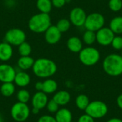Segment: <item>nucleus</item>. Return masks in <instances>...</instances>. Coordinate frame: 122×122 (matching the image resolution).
Segmentation results:
<instances>
[{
	"label": "nucleus",
	"instance_id": "f257e3e1",
	"mask_svg": "<svg viewBox=\"0 0 122 122\" xmlns=\"http://www.w3.org/2000/svg\"><path fill=\"white\" fill-rule=\"evenodd\" d=\"M31 69L34 74L38 78L48 79L56 74L57 66L51 59L39 58L34 61V64Z\"/></svg>",
	"mask_w": 122,
	"mask_h": 122
},
{
	"label": "nucleus",
	"instance_id": "f03ea898",
	"mask_svg": "<svg viewBox=\"0 0 122 122\" xmlns=\"http://www.w3.org/2000/svg\"><path fill=\"white\" fill-rule=\"evenodd\" d=\"M104 71L111 76H118L122 74V56L118 54L107 55L103 62Z\"/></svg>",
	"mask_w": 122,
	"mask_h": 122
},
{
	"label": "nucleus",
	"instance_id": "7ed1b4c3",
	"mask_svg": "<svg viewBox=\"0 0 122 122\" xmlns=\"http://www.w3.org/2000/svg\"><path fill=\"white\" fill-rule=\"evenodd\" d=\"M51 25L49 14L39 12L33 15L28 21L29 29L34 33H44Z\"/></svg>",
	"mask_w": 122,
	"mask_h": 122
},
{
	"label": "nucleus",
	"instance_id": "20e7f679",
	"mask_svg": "<svg viewBox=\"0 0 122 122\" xmlns=\"http://www.w3.org/2000/svg\"><path fill=\"white\" fill-rule=\"evenodd\" d=\"M101 54L99 51L93 46L83 48L79 53V59L82 64L86 66L96 65L100 60Z\"/></svg>",
	"mask_w": 122,
	"mask_h": 122
},
{
	"label": "nucleus",
	"instance_id": "39448f33",
	"mask_svg": "<svg viewBox=\"0 0 122 122\" xmlns=\"http://www.w3.org/2000/svg\"><path fill=\"white\" fill-rule=\"evenodd\" d=\"M108 107L104 102L96 100L89 104L85 109V114L92 117L94 119H102L108 113Z\"/></svg>",
	"mask_w": 122,
	"mask_h": 122
},
{
	"label": "nucleus",
	"instance_id": "423d86ee",
	"mask_svg": "<svg viewBox=\"0 0 122 122\" xmlns=\"http://www.w3.org/2000/svg\"><path fill=\"white\" fill-rule=\"evenodd\" d=\"M11 116L16 122H24L26 121L31 114V109L27 104L21 102H16L11 108Z\"/></svg>",
	"mask_w": 122,
	"mask_h": 122
},
{
	"label": "nucleus",
	"instance_id": "0eeeda50",
	"mask_svg": "<svg viewBox=\"0 0 122 122\" xmlns=\"http://www.w3.org/2000/svg\"><path fill=\"white\" fill-rule=\"evenodd\" d=\"M105 18L103 14L99 12H93L87 15L84 26L86 30L97 32L98 30L104 26Z\"/></svg>",
	"mask_w": 122,
	"mask_h": 122
},
{
	"label": "nucleus",
	"instance_id": "6e6552de",
	"mask_svg": "<svg viewBox=\"0 0 122 122\" xmlns=\"http://www.w3.org/2000/svg\"><path fill=\"white\" fill-rule=\"evenodd\" d=\"M26 33L19 28L9 29L5 34V40L11 46H19L26 41Z\"/></svg>",
	"mask_w": 122,
	"mask_h": 122
},
{
	"label": "nucleus",
	"instance_id": "1a4fd4ad",
	"mask_svg": "<svg viewBox=\"0 0 122 122\" xmlns=\"http://www.w3.org/2000/svg\"><path fill=\"white\" fill-rule=\"evenodd\" d=\"M114 36L109 27L104 26L96 32V41L101 46H107L111 45Z\"/></svg>",
	"mask_w": 122,
	"mask_h": 122
},
{
	"label": "nucleus",
	"instance_id": "9d476101",
	"mask_svg": "<svg viewBox=\"0 0 122 122\" xmlns=\"http://www.w3.org/2000/svg\"><path fill=\"white\" fill-rule=\"evenodd\" d=\"M86 16L87 15L84 9L81 7H74L70 11L69 19L74 26L81 27L84 25Z\"/></svg>",
	"mask_w": 122,
	"mask_h": 122
},
{
	"label": "nucleus",
	"instance_id": "9b49d317",
	"mask_svg": "<svg viewBox=\"0 0 122 122\" xmlns=\"http://www.w3.org/2000/svg\"><path fill=\"white\" fill-rule=\"evenodd\" d=\"M15 69L8 64H0V81L1 83L14 82L16 75Z\"/></svg>",
	"mask_w": 122,
	"mask_h": 122
},
{
	"label": "nucleus",
	"instance_id": "f8f14e48",
	"mask_svg": "<svg viewBox=\"0 0 122 122\" xmlns=\"http://www.w3.org/2000/svg\"><path fill=\"white\" fill-rule=\"evenodd\" d=\"M61 34L56 25H51L44 32V39L48 44H56L61 40Z\"/></svg>",
	"mask_w": 122,
	"mask_h": 122
},
{
	"label": "nucleus",
	"instance_id": "ddd939ff",
	"mask_svg": "<svg viewBox=\"0 0 122 122\" xmlns=\"http://www.w3.org/2000/svg\"><path fill=\"white\" fill-rule=\"evenodd\" d=\"M49 98L47 94L43 92H36L31 97V103L32 107L37 108L39 109H43L46 107Z\"/></svg>",
	"mask_w": 122,
	"mask_h": 122
},
{
	"label": "nucleus",
	"instance_id": "4468645a",
	"mask_svg": "<svg viewBox=\"0 0 122 122\" xmlns=\"http://www.w3.org/2000/svg\"><path fill=\"white\" fill-rule=\"evenodd\" d=\"M13 47L11 44L5 42L0 43V61L6 62L9 61L13 56Z\"/></svg>",
	"mask_w": 122,
	"mask_h": 122
},
{
	"label": "nucleus",
	"instance_id": "2eb2a0df",
	"mask_svg": "<svg viewBox=\"0 0 122 122\" xmlns=\"http://www.w3.org/2000/svg\"><path fill=\"white\" fill-rule=\"evenodd\" d=\"M14 82L19 87H26L31 82V76L27 72L21 70L16 73Z\"/></svg>",
	"mask_w": 122,
	"mask_h": 122
},
{
	"label": "nucleus",
	"instance_id": "dca6fc26",
	"mask_svg": "<svg viewBox=\"0 0 122 122\" xmlns=\"http://www.w3.org/2000/svg\"><path fill=\"white\" fill-rule=\"evenodd\" d=\"M68 49L72 53H79L84 48L82 40L77 36H71L66 41Z\"/></svg>",
	"mask_w": 122,
	"mask_h": 122
},
{
	"label": "nucleus",
	"instance_id": "f3484780",
	"mask_svg": "<svg viewBox=\"0 0 122 122\" xmlns=\"http://www.w3.org/2000/svg\"><path fill=\"white\" fill-rule=\"evenodd\" d=\"M59 106H65L69 103L71 100V94L65 90L55 92L52 98Z\"/></svg>",
	"mask_w": 122,
	"mask_h": 122
},
{
	"label": "nucleus",
	"instance_id": "a211bd4d",
	"mask_svg": "<svg viewBox=\"0 0 122 122\" xmlns=\"http://www.w3.org/2000/svg\"><path fill=\"white\" fill-rule=\"evenodd\" d=\"M55 119L57 122H71L72 114L71 112L66 108L59 109L55 113Z\"/></svg>",
	"mask_w": 122,
	"mask_h": 122
},
{
	"label": "nucleus",
	"instance_id": "6ab92c4d",
	"mask_svg": "<svg viewBox=\"0 0 122 122\" xmlns=\"http://www.w3.org/2000/svg\"><path fill=\"white\" fill-rule=\"evenodd\" d=\"M34 59L30 56H21L17 61L18 67L21 71H26L32 68L34 64Z\"/></svg>",
	"mask_w": 122,
	"mask_h": 122
},
{
	"label": "nucleus",
	"instance_id": "aec40b11",
	"mask_svg": "<svg viewBox=\"0 0 122 122\" xmlns=\"http://www.w3.org/2000/svg\"><path fill=\"white\" fill-rule=\"evenodd\" d=\"M57 89H58V84L54 79L48 78L43 81L42 92L46 94H54L56 92Z\"/></svg>",
	"mask_w": 122,
	"mask_h": 122
},
{
	"label": "nucleus",
	"instance_id": "412c9836",
	"mask_svg": "<svg viewBox=\"0 0 122 122\" xmlns=\"http://www.w3.org/2000/svg\"><path fill=\"white\" fill-rule=\"evenodd\" d=\"M109 27L114 33V34H122V16H117L114 17L109 22Z\"/></svg>",
	"mask_w": 122,
	"mask_h": 122
},
{
	"label": "nucleus",
	"instance_id": "4be33fe9",
	"mask_svg": "<svg viewBox=\"0 0 122 122\" xmlns=\"http://www.w3.org/2000/svg\"><path fill=\"white\" fill-rule=\"evenodd\" d=\"M0 92L5 97H11L15 92V85L13 82L2 83L0 86Z\"/></svg>",
	"mask_w": 122,
	"mask_h": 122
},
{
	"label": "nucleus",
	"instance_id": "5701e85b",
	"mask_svg": "<svg viewBox=\"0 0 122 122\" xmlns=\"http://www.w3.org/2000/svg\"><path fill=\"white\" fill-rule=\"evenodd\" d=\"M36 7L40 12L49 14L53 7L51 0H37Z\"/></svg>",
	"mask_w": 122,
	"mask_h": 122
},
{
	"label": "nucleus",
	"instance_id": "b1692460",
	"mask_svg": "<svg viewBox=\"0 0 122 122\" xmlns=\"http://www.w3.org/2000/svg\"><path fill=\"white\" fill-rule=\"evenodd\" d=\"M89 103H90L89 98L86 94H79V96L76 97L75 100L76 106L80 110L85 111Z\"/></svg>",
	"mask_w": 122,
	"mask_h": 122
},
{
	"label": "nucleus",
	"instance_id": "393cba45",
	"mask_svg": "<svg viewBox=\"0 0 122 122\" xmlns=\"http://www.w3.org/2000/svg\"><path fill=\"white\" fill-rule=\"evenodd\" d=\"M82 41L89 46L94 44L96 42V32L90 30H86L82 36Z\"/></svg>",
	"mask_w": 122,
	"mask_h": 122
},
{
	"label": "nucleus",
	"instance_id": "a878e982",
	"mask_svg": "<svg viewBox=\"0 0 122 122\" xmlns=\"http://www.w3.org/2000/svg\"><path fill=\"white\" fill-rule=\"evenodd\" d=\"M71 25V24L69 19L63 18V19H59L57 21L56 26L61 33H64V32H66L67 31L69 30Z\"/></svg>",
	"mask_w": 122,
	"mask_h": 122
},
{
	"label": "nucleus",
	"instance_id": "bb28decb",
	"mask_svg": "<svg viewBox=\"0 0 122 122\" xmlns=\"http://www.w3.org/2000/svg\"><path fill=\"white\" fill-rule=\"evenodd\" d=\"M18 51L21 56H30L32 51V49L31 45L25 41L18 46Z\"/></svg>",
	"mask_w": 122,
	"mask_h": 122
},
{
	"label": "nucleus",
	"instance_id": "cd10ccee",
	"mask_svg": "<svg viewBox=\"0 0 122 122\" xmlns=\"http://www.w3.org/2000/svg\"><path fill=\"white\" fill-rule=\"evenodd\" d=\"M16 98L18 99V102L26 104L30 100L31 95L28 90L25 89H21L17 92Z\"/></svg>",
	"mask_w": 122,
	"mask_h": 122
},
{
	"label": "nucleus",
	"instance_id": "c85d7f7f",
	"mask_svg": "<svg viewBox=\"0 0 122 122\" xmlns=\"http://www.w3.org/2000/svg\"><path fill=\"white\" fill-rule=\"evenodd\" d=\"M108 6L114 12H118L122 9V0H109Z\"/></svg>",
	"mask_w": 122,
	"mask_h": 122
},
{
	"label": "nucleus",
	"instance_id": "c756f323",
	"mask_svg": "<svg viewBox=\"0 0 122 122\" xmlns=\"http://www.w3.org/2000/svg\"><path fill=\"white\" fill-rule=\"evenodd\" d=\"M46 107L47 111L51 114H55L59 109V105L53 99L48 101Z\"/></svg>",
	"mask_w": 122,
	"mask_h": 122
},
{
	"label": "nucleus",
	"instance_id": "7c9ffc66",
	"mask_svg": "<svg viewBox=\"0 0 122 122\" xmlns=\"http://www.w3.org/2000/svg\"><path fill=\"white\" fill-rule=\"evenodd\" d=\"M112 46L113 47L114 49L115 50H118V51H121L122 49V36L120 35H117V36H114L112 44H111Z\"/></svg>",
	"mask_w": 122,
	"mask_h": 122
},
{
	"label": "nucleus",
	"instance_id": "2f4dec72",
	"mask_svg": "<svg viewBox=\"0 0 122 122\" xmlns=\"http://www.w3.org/2000/svg\"><path fill=\"white\" fill-rule=\"evenodd\" d=\"M37 122H57L55 119L54 117H52L51 115H43L40 117L38 119Z\"/></svg>",
	"mask_w": 122,
	"mask_h": 122
},
{
	"label": "nucleus",
	"instance_id": "473e14b6",
	"mask_svg": "<svg viewBox=\"0 0 122 122\" xmlns=\"http://www.w3.org/2000/svg\"><path fill=\"white\" fill-rule=\"evenodd\" d=\"M67 0H51L52 6L55 8H62L66 3Z\"/></svg>",
	"mask_w": 122,
	"mask_h": 122
},
{
	"label": "nucleus",
	"instance_id": "72a5a7b5",
	"mask_svg": "<svg viewBox=\"0 0 122 122\" xmlns=\"http://www.w3.org/2000/svg\"><path fill=\"white\" fill-rule=\"evenodd\" d=\"M77 122H94V119L89 115L85 114L81 115L79 118Z\"/></svg>",
	"mask_w": 122,
	"mask_h": 122
},
{
	"label": "nucleus",
	"instance_id": "f704fd0d",
	"mask_svg": "<svg viewBox=\"0 0 122 122\" xmlns=\"http://www.w3.org/2000/svg\"><path fill=\"white\" fill-rule=\"evenodd\" d=\"M34 87H35V89H36V90L37 92H42V89H43V82L42 81H37L35 84Z\"/></svg>",
	"mask_w": 122,
	"mask_h": 122
},
{
	"label": "nucleus",
	"instance_id": "c9c22d12",
	"mask_svg": "<svg viewBox=\"0 0 122 122\" xmlns=\"http://www.w3.org/2000/svg\"><path fill=\"white\" fill-rule=\"evenodd\" d=\"M117 105L118 107L121 109L122 110V94H121L118 97H117Z\"/></svg>",
	"mask_w": 122,
	"mask_h": 122
},
{
	"label": "nucleus",
	"instance_id": "e433bc0d",
	"mask_svg": "<svg viewBox=\"0 0 122 122\" xmlns=\"http://www.w3.org/2000/svg\"><path fill=\"white\" fill-rule=\"evenodd\" d=\"M40 112V109H37V108H34V107H32L31 110V113H32L33 114H38Z\"/></svg>",
	"mask_w": 122,
	"mask_h": 122
},
{
	"label": "nucleus",
	"instance_id": "4c0bfd02",
	"mask_svg": "<svg viewBox=\"0 0 122 122\" xmlns=\"http://www.w3.org/2000/svg\"><path fill=\"white\" fill-rule=\"evenodd\" d=\"M107 122H122V120L119 118H112L109 119Z\"/></svg>",
	"mask_w": 122,
	"mask_h": 122
},
{
	"label": "nucleus",
	"instance_id": "58836bf2",
	"mask_svg": "<svg viewBox=\"0 0 122 122\" xmlns=\"http://www.w3.org/2000/svg\"><path fill=\"white\" fill-rule=\"evenodd\" d=\"M0 122H4V119H3V117L2 115L0 114Z\"/></svg>",
	"mask_w": 122,
	"mask_h": 122
},
{
	"label": "nucleus",
	"instance_id": "ea45409f",
	"mask_svg": "<svg viewBox=\"0 0 122 122\" xmlns=\"http://www.w3.org/2000/svg\"><path fill=\"white\" fill-rule=\"evenodd\" d=\"M121 56H122V50H121Z\"/></svg>",
	"mask_w": 122,
	"mask_h": 122
},
{
	"label": "nucleus",
	"instance_id": "a19ab883",
	"mask_svg": "<svg viewBox=\"0 0 122 122\" xmlns=\"http://www.w3.org/2000/svg\"></svg>",
	"mask_w": 122,
	"mask_h": 122
},
{
	"label": "nucleus",
	"instance_id": "79ce46f5",
	"mask_svg": "<svg viewBox=\"0 0 122 122\" xmlns=\"http://www.w3.org/2000/svg\"><path fill=\"white\" fill-rule=\"evenodd\" d=\"M0 43H1V41H0Z\"/></svg>",
	"mask_w": 122,
	"mask_h": 122
}]
</instances>
